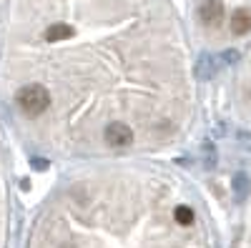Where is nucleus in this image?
Wrapping results in <instances>:
<instances>
[{
	"label": "nucleus",
	"instance_id": "obj_1",
	"mask_svg": "<svg viewBox=\"0 0 251 248\" xmlns=\"http://www.w3.org/2000/svg\"><path fill=\"white\" fill-rule=\"evenodd\" d=\"M0 100L50 158L143 160L196 123V73L151 0H28L0 53Z\"/></svg>",
	"mask_w": 251,
	"mask_h": 248
},
{
	"label": "nucleus",
	"instance_id": "obj_2",
	"mask_svg": "<svg viewBox=\"0 0 251 248\" xmlns=\"http://www.w3.org/2000/svg\"><path fill=\"white\" fill-rule=\"evenodd\" d=\"M25 248H214L196 185L161 163H86L40 203Z\"/></svg>",
	"mask_w": 251,
	"mask_h": 248
},
{
	"label": "nucleus",
	"instance_id": "obj_3",
	"mask_svg": "<svg viewBox=\"0 0 251 248\" xmlns=\"http://www.w3.org/2000/svg\"><path fill=\"white\" fill-rule=\"evenodd\" d=\"M10 211H13L10 165H8V156H5V143H3V135H0V248H5V246H8Z\"/></svg>",
	"mask_w": 251,
	"mask_h": 248
},
{
	"label": "nucleus",
	"instance_id": "obj_4",
	"mask_svg": "<svg viewBox=\"0 0 251 248\" xmlns=\"http://www.w3.org/2000/svg\"><path fill=\"white\" fill-rule=\"evenodd\" d=\"M228 33L241 38L251 33V8H236L231 15H228V23H226Z\"/></svg>",
	"mask_w": 251,
	"mask_h": 248
}]
</instances>
